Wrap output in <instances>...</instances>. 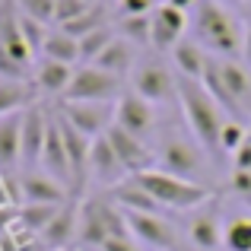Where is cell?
<instances>
[{"label":"cell","instance_id":"cell-1","mask_svg":"<svg viewBox=\"0 0 251 251\" xmlns=\"http://www.w3.org/2000/svg\"><path fill=\"white\" fill-rule=\"evenodd\" d=\"M191 32L194 42H201L213 57H242L245 23H239L235 13L216 0H197L191 10Z\"/></svg>","mask_w":251,"mask_h":251},{"label":"cell","instance_id":"cell-2","mask_svg":"<svg viewBox=\"0 0 251 251\" xmlns=\"http://www.w3.org/2000/svg\"><path fill=\"white\" fill-rule=\"evenodd\" d=\"M178 102H181L184 121H188L194 140L203 147L207 156L220 153V134H223V108L216 105V99L207 92V86L188 80V76H178Z\"/></svg>","mask_w":251,"mask_h":251},{"label":"cell","instance_id":"cell-3","mask_svg":"<svg viewBox=\"0 0 251 251\" xmlns=\"http://www.w3.org/2000/svg\"><path fill=\"white\" fill-rule=\"evenodd\" d=\"M201 83L235 121L251 118V70L239 57H210V67Z\"/></svg>","mask_w":251,"mask_h":251},{"label":"cell","instance_id":"cell-4","mask_svg":"<svg viewBox=\"0 0 251 251\" xmlns=\"http://www.w3.org/2000/svg\"><path fill=\"white\" fill-rule=\"evenodd\" d=\"M156 201L162 203L166 210H175V213H184V210H197L201 203L210 201V188L207 184H197V181H188V178H178V175H169L162 169H147L140 175H134Z\"/></svg>","mask_w":251,"mask_h":251},{"label":"cell","instance_id":"cell-5","mask_svg":"<svg viewBox=\"0 0 251 251\" xmlns=\"http://www.w3.org/2000/svg\"><path fill=\"white\" fill-rule=\"evenodd\" d=\"M156 169L169 172V175L188 178V181H201V175L207 172V153L197 140H184V137H166L156 153Z\"/></svg>","mask_w":251,"mask_h":251},{"label":"cell","instance_id":"cell-6","mask_svg":"<svg viewBox=\"0 0 251 251\" xmlns=\"http://www.w3.org/2000/svg\"><path fill=\"white\" fill-rule=\"evenodd\" d=\"M121 96H124V80L99 70L96 64H80L61 102H118Z\"/></svg>","mask_w":251,"mask_h":251},{"label":"cell","instance_id":"cell-7","mask_svg":"<svg viewBox=\"0 0 251 251\" xmlns=\"http://www.w3.org/2000/svg\"><path fill=\"white\" fill-rule=\"evenodd\" d=\"M130 92H137L140 99H147L153 105L172 102V99L178 102V76L169 74L166 64L147 57V61H137L134 74H130Z\"/></svg>","mask_w":251,"mask_h":251},{"label":"cell","instance_id":"cell-8","mask_svg":"<svg viewBox=\"0 0 251 251\" xmlns=\"http://www.w3.org/2000/svg\"><path fill=\"white\" fill-rule=\"evenodd\" d=\"M57 115L70 121L89 140H96L115 124V102H61Z\"/></svg>","mask_w":251,"mask_h":251},{"label":"cell","instance_id":"cell-9","mask_svg":"<svg viewBox=\"0 0 251 251\" xmlns=\"http://www.w3.org/2000/svg\"><path fill=\"white\" fill-rule=\"evenodd\" d=\"M127 216L130 239L150 245L153 251H178V232L166 216L156 213H124Z\"/></svg>","mask_w":251,"mask_h":251},{"label":"cell","instance_id":"cell-10","mask_svg":"<svg viewBox=\"0 0 251 251\" xmlns=\"http://www.w3.org/2000/svg\"><path fill=\"white\" fill-rule=\"evenodd\" d=\"M184 235H188L194 251H220L223 248V226H220V210L216 201L201 203L184 223Z\"/></svg>","mask_w":251,"mask_h":251},{"label":"cell","instance_id":"cell-11","mask_svg":"<svg viewBox=\"0 0 251 251\" xmlns=\"http://www.w3.org/2000/svg\"><path fill=\"white\" fill-rule=\"evenodd\" d=\"M188 25H191L188 13L175 10V6H169V3H159L153 10V16H150V45H153L156 51L172 54V48L184 38Z\"/></svg>","mask_w":251,"mask_h":251},{"label":"cell","instance_id":"cell-12","mask_svg":"<svg viewBox=\"0 0 251 251\" xmlns=\"http://www.w3.org/2000/svg\"><path fill=\"white\" fill-rule=\"evenodd\" d=\"M105 137H108L111 150H115V156L121 159V166H124V172H127V175H140V172L153 169L156 156H153V150L147 147V140L127 134V130L118 127V124H111V127L105 130Z\"/></svg>","mask_w":251,"mask_h":251},{"label":"cell","instance_id":"cell-13","mask_svg":"<svg viewBox=\"0 0 251 251\" xmlns=\"http://www.w3.org/2000/svg\"><path fill=\"white\" fill-rule=\"evenodd\" d=\"M42 172H48L54 181H61L64 188L74 184V172H70V159H67V147H64V134H61V121L57 111H51L48 118V134H45V147H42ZM74 194V188H70Z\"/></svg>","mask_w":251,"mask_h":251},{"label":"cell","instance_id":"cell-14","mask_svg":"<svg viewBox=\"0 0 251 251\" xmlns=\"http://www.w3.org/2000/svg\"><path fill=\"white\" fill-rule=\"evenodd\" d=\"M115 124H118V127H124L127 134L147 140V137L153 134V127H156L153 102L140 99L137 92H124V96L115 102Z\"/></svg>","mask_w":251,"mask_h":251},{"label":"cell","instance_id":"cell-15","mask_svg":"<svg viewBox=\"0 0 251 251\" xmlns=\"http://www.w3.org/2000/svg\"><path fill=\"white\" fill-rule=\"evenodd\" d=\"M76 226H80V197H70L64 207H57L54 220L45 226L42 242L51 251H67L76 242Z\"/></svg>","mask_w":251,"mask_h":251},{"label":"cell","instance_id":"cell-16","mask_svg":"<svg viewBox=\"0 0 251 251\" xmlns=\"http://www.w3.org/2000/svg\"><path fill=\"white\" fill-rule=\"evenodd\" d=\"M19 194L25 203H48V207H64L70 201V188L48 175V172H25L19 178Z\"/></svg>","mask_w":251,"mask_h":251},{"label":"cell","instance_id":"cell-17","mask_svg":"<svg viewBox=\"0 0 251 251\" xmlns=\"http://www.w3.org/2000/svg\"><path fill=\"white\" fill-rule=\"evenodd\" d=\"M48 118H51V111L45 108L42 102L29 105V108L23 111V166H38V162H42Z\"/></svg>","mask_w":251,"mask_h":251},{"label":"cell","instance_id":"cell-18","mask_svg":"<svg viewBox=\"0 0 251 251\" xmlns=\"http://www.w3.org/2000/svg\"><path fill=\"white\" fill-rule=\"evenodd\" d=\"M89 175L96 178V181H102L105 188H115V184H121V181H127V172H124L121 166V159L115 156V150H111V143H108V137H96L92 140V147H89Z\"/></svg>","mask_w":251,"mask_h":251},{"label":"cell","instance_id":"cell-19","mask_svg":"<svg viewBox=\"0 0 251 251\" xmlns=\"http://www.w3.org/2000/svg\"><path fill=\"white\" fill-rule=\"evenodd\" d=\"M105 194H108L111 201H115L118 207L124 210V213H156V216H162V213H166V207H162V203L156 201V197L150 194V191L143 188V184L137 181L134 175H130L127 181L115 184L111 191H105Z\"/></svg>","mask_w":251,"mask_h":251},{"label":"cell","instance_id":"cell-20","mask_svg":"<svg viewBox=\"0 0 251 251\" xmlns=\"http://www.w3.org/2000/svg\"><path fill=\"white\" fill-rule=\"evenodd\" d=\"M210 57L213 54H210L201 42H194V38H181V42L172 48V64L178 67V76H188V80H197V83L207 74Z\"/></svg>","mask_w":251,"mask_h":251},{"label":"cell","instance_id":"cell-21","mask_svg":"<svg viewBox=\"0 0 251 251\" xmlns=\"http://www.w3.org/2000/svg\"><path fill=\"white\" fill-rule=\"evenodd\" d=\"M92 64H96L99 70H105V74H111V76H118V80H121V76L134 74V67H137V48L127 42V38L115 35Z\"/></svg>","mask_w":251,"mask_h":251},{"label":"cell","instance_id":"cell-22","mask_svg":"<svg viewBox=\"0 0 251 251\" xmlns=\"http://www.w3.org/2000/svg\"><path fill=\"white\" fill-rule=\"evenodd\" d=\"M74 70L76 67H70V64L42 57L38 67H35V74H32V86H35L38 96H57V99H61L64 92H67L70 80H74Z\"/></svg>","mask_w":251,"mask_h":251},{"label":"cell","instance_id":"cell-23","mask_svg":"<svg viewBox=\"0 0 251 251\" xmlns=\"http://www.w3.org/2000/svg\"><path fill=\"white\" fill-rule=\"evenodd\" d=\"M23 162V111L0 118V172H13Z\"/></svg>","mask_w":251,"mask_h":251},{"label":"cell","instance_id":"cell-24","mask_svg":"<svg viewBox=\"0 0 251 251\" xmlns=\"http://www.w3.org/2000/svg\"><path fill=\"white\" fill-rule=\"evenodd\" d=\"M35 102H38V92L32 80H0V118L25 111Z\"/></svg>","mask_w":251,"mask_h":251},{"label":"cell","instance_id":"cell-25","mask_svg":"<svg viewBox=\"0 0 251 251\" xmlns=\"http://www.w3.org/2000/svg\"><path fill=\"white\" fill-rule=\"evenodd\" d=\"M42 57L76 67V64H80V38L67 35L64 29H57V25H54V29L48 32V38H45V45H42Z\"/></svg>","mask_w":251,"mask_h":251},{"label":"cell","instance_id":"cell-26","mask_svg":"<svg viewBox=\"0 0 251 251\" xmlns=\"http://www.w3.org/2000/svg\"><path fill=\"white\" fill-rule=\"evenodd\" d=\"M223 248L226 251H251V216H232L223 226Z\"/></svg>","mask_w":251,"mask_h":251},{"label":"cell","instance_id":"cell-27","mask_svg":"<svg viewBox=\"0 0 251 251\" xmlns=\"http://www.w3.org/2000/svg\"><path fill=\"white\" fill-rule=\"evenodd\" d=\"M115 35H118V29H115L111 23L102 25V29H96V32H89V35H83V38H80V61H83V64H92L99 54H102V48H105V45H108Z\"/></svg>","mask_w":251,"mask_h":251},{"label":"cell","instance_id":"cell-28","mask_svg":"<svg viewBox=\"0 0 251 251\" xmlns=\"http://www.w3.org/2000/svg\"><path fill=\"white\" fill-rule=\"evenodd\" d=\"M118 35L127 38L130 45H140V48H147L150 45V16H121L118 19Z\"/></svg>","mask_w":251,"mask_h":251},{"label":"cell","instance_id":"cell-29","mask_svg":"<svg viewBox=\"0 0 251 251\" xmlns=\"http://www.w3.org/2000/svg\"><path fill=\"white\" fill-rule=\"evenodd\" d=\"M57 207H48V203H25L23 210H19V220L25 223V229L29 232H45V226H48L51 220H54Z\"/></svg>","mask_w":251,"mask_h":251},{"label":"cell","instance_id":"cell-30","mask_svg":"<svg viewBox=\"0 0 251 251\" xmlns=\"http://www.w3.org/2000/svg\"><path fill=\"white\" fill-rule=\"evenodd\" d=\"M23 16H32L45 25H54V13H57V0H13Z\"/></svg>","mask_w":251,"mask_h":251},{"label":"cell","instance_id":"cell-31","mask_svg":"<svg viewBox=\"0 0 251 251\" xmlns=\"http://www.w3.org/2000/svg\"><path fill=\"white\" fill-rule=\"evenodd\" d=\"M245 140H248V127H245V121L226 118V124H223V134H220V153H235V150H239Z\"/></svg>","mask_w":251,"mask_h":251},{"label":"cell","instance_id":"cell-32","mask_svg":"<svg viewBox=\"0 0 251 251\" xmlns=\"http://www.w3.org/2000/svg\"><path fill=\"white\" fill-rule=\"evenodd\" d=\"M96 3H86V0H57V13H54V25H67L74 19H80L83 13H89Z\"/></svg>","mask_w":251,"mask_h":251},{"label":"cell","instance_id":"cell-33","mask_svg":"<svg viewBox=\"0 0 251 251\" xmlns=\"http://www.w3.org/2000/svg\"><path fill=\"white\" fill-rule=\"evenodd\" d=\"M156 0H118V16H153Z\"/></svg>","mask_w":251,"mask_h":251},{"label":"cell","instance_id":"cell-34","mask_svg":"<svg viewBox=\"0 0 251 251\" xmlns=\"http://www.w3.org/2000/svg\"><path fill=\"white\" fill-rule=\"evenodd\" d=\"M229 188L235 191V194L242 197V201L251 203V172H239L232 169V181H229Z\"/></svg>","mask_w":251,"mask_h":251},{"label":"cell","instance_id":"cell-35","mask_svg":"<svg viewBox=\"0 0 251 251\" xmlns=\"http://www.w3.org/2000/svg\"><path fill=\"white\" fill-rule=\"evenodd\" d=\"M232 169L251 172V140H245V143H242V147L232 153Z\"/></svg>","mask_w":251,"mask_h":251},{"label":"cell","instance_id":"cell-36","mask_svg":"<svg viewBox=\"0 0 251 251\" xmlns=\"http://www.w3.org/2000/svg\"><path fill=\"white\" fill-rule=\"evenodd\" d=\"M102 251H140V248L134 245V239H108Z\"/></svg>","mask_w":251,"mask_h":251},{"label":"cell","instance_id":"cell-37","mask_svg":"<svg viewBox=\"0 0 251 251\" xmlns=\"http://www.w3.org/2000/svg\"><path fill=\"white\" fill-rule=\"evenodd\" d=\"M242 64L251 70V16L245 19V38H242Z\"/></svg>","mask_w":251,"mask_h":251},{"label":"cell","instance_id":"cell-38","mask_svg":"<svg viewBox=\"0 0 251 251\" xmlns=\"http://www.w3.org/2000/svg\"><path fill=\"white\" fill-rule=\"evenodd\" d=\"M169 6H175V10H181V13H191L197 6V0H166Z\"/></svg>","mask_w":251,"mask_h":251},{"label":"cell","instance_id":"cell-39","mask_svg":"<svg viewBox=\"0 0 251 251\" xmlns=\"http://www.w3.org/2000/svg\"><path fill=\"white\" fill-rule=\"evenodd\" d=\"M216 3H220V6H242L245 0H216Z\"/></svg>","mask_w":251,"mask_h":251},{"label":"cell","instance_id":"cell-40","mask_svg":"<svg viewBox=\"0 0 251 251\" xmlns=\"http://www.w3.org/2000/svg\"><path fill=\"white\" fill-rule=\"evenodd\" d=\"M86 3H96V0H86Z\"/></svg>","mask_w":251,"mask_h":251},{"label":"cell","instance_id":"cell-41","mask_svg":"<svg viewBox=\"0 0 251 251\" xmlns=\"http://www.w3.org/2000/svg\"><path fill=\"white\" fill-rule=\"evenodd\" d=\"M67 251H76V248H67Z\"/></svg>","mask_w":251,"mask_h":251}]
</instances>
